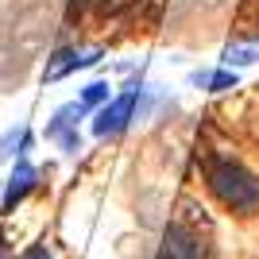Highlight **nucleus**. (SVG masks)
Returning a JSON list of instances; mask_svg holds the SVG:
<instances>
[{"label": "nucleus", "instance_id": "9b49d317", "mask_svg": "<svg viewBox=\"0 0 259 259\" xmlns=\"http://www.w3.org/2000/svg\"><path fill=\"white\" fill-rule=\"evenodd\" d=\"M31 143H35V136L27 128H23V140H20V159H27V151H31Z\"/></svg>", "mask_w": 259, "mask_h": 259}, {"label": "nucleus", "instance_id": "6e6552de", "mask_svg": "<svg viewBox=\"0 0 259 259\" xmlns=\"http://www.w3.org/2000/svg\"><path fill=\"white\" fill-rule=\"evenodd\" d=\"M259 62V39L255 43H236V47H228L225 51V66L232 70V66H251Z\"/></svg>", "mask_w": 259, "mask_h": 259}, {"label": "nucleus", "instance_id": "423d86ee", "mask_svg": "<svg viewBox=\"0 0 259 259\" xmlns=\"http://www.w3.org/2000/svg\"><path fill=\"white\" fill-rule=\"evenodd\" d=\"M105 54L101 51H89V54H81V51H58L47 62V70H43V81H62L66 74H77V70H89V66H97Z\"/></svg>", "mask_w": 259, "mask_h": 259}, {"label": "nucleus", "instance_id": "0eeeda50", "mask_svg": "<svg viewBox=\"0 0 259 259\" xmlns=\"http://www.w3.org/2000/svg\"><path fill=\"white\" fill-rule=\"evenodd\" d=\"M197 89H209V93H225V89H236V70H194L190 74Z\"/></svg>", "mask_w": 259, "mask_h": 259}, {"label": "nucleus", "instance_id": "39448f33", "mask_svg": "<svg viewBox=\"0 0 259 259\" xmlns=\"http://www.w3.org/2000/svg\"><path fill=\"white\" fill-rule=\"evenodd\" d=\"M39 190V170H35L27 159H20L16 166H12V174L4 178V197H0V213L8 217L16 213V205H23L27 197Z\"/></svg>", "mask_w": 259, "mask_h": 259}, {"label": "nucleus", "instance_id": "f257e3e1", "mask_svg": "<svg viewBox=\"0 0 259 259\" xmlns=\"http://www.w3.org/2000/svg\"><path fill=\"white\" fill-rule=\"evenodd\" d=\"M205 186L236 217H248L259 209V178L228 155H205Z\"/></svg>", "mask_w": 259, "mask_h": 259}, {"label": "nucleus", "instance_id": "ddd939ff", "mask_svg": "<svg viewBox=\"0 0 259 259\" xmlns=\"http://www.w3.org/2000/svg\"><path fill=\"white\" fill-rule=\"evenodd\" d=\"M0 197H4V178H0Z\"/></svg>", "mask_w": 259, "mask_h": 259}, {"label": "nucleus", "instance_id": "20e7f679", "mask_svg": "<svg viewBox=\"0 0 259 259\" xmlns=\"http://www.w3.org/2000/svg\"><path fill=\"white\" fill-rule=\"evenodd\" d=\"M85 112H89V108L81 105V101L62 105V108L51 116V124H47V140L58 143L66 155H77V151H81V132H77V120L85 116Z\"/></svg>", "mask_w": 259, "mask_h": 259}, {"label": "nucleus", "instance_id": "7ed1b4c3", "mask_svg": "<svg viewBox=\"0 0 259 259\" xmlns=\"http://www.w3.org/2000/svg\"><path fill=\"white\" fill-rule=\"evenodd\" d=\"M136 105H140V89H124L120 97L101 105L97 116H93V136H120L136 116Z\"/></svg>", "mask_w": 259, "mask_h": 259}, {"label": "nucleus", "instance_id": "9d476101", "mask_svg": "<svg viewBox=\"0 0 259 259\" xmlns=\"http://www.w3.org/2000/svg\"><path fill=\"white\" fill-rule=\"evenodd\" d=\"M20 140H23V128H8L0 136V162H8L20 155Z\"/></svg>", "mask_w": 259, "mask_h": 259}, {"label": "nucleus", "instance_id": "f03ea898", "mask_svg": "<svg viewBox=\"0 0 259 259\" xmlns=\"http://www.w3.org/2000/svg\"><path fill=\"white\" fill-rule=\"evenodd\" d=\"M209 255H213V225H209L205 209H197L194 201H178V213L170 217L155 259H209Z\"/></svg>", "mask_w": 259, "mask_h": 259}, {"label": "nucleus", "instance_id": "1a4fd4ad", "mask_svg": "<svg viewBox=\"0 0 259 259\" xmlns=\"http://www.w3.org/2000/svg\"><path fill=\"white\" fill-rule=\"evenodd\" d=\"M77 101H81L85 108H101V105H108V101H112V97H108V81H89V85L81 89V97H77Z\"/></svg>", "mask_w": 259, "mask_h": 259}, {"label": "nucleus", "instance_id": "f8f14e48", "mask_svg": "<svg viewBox=\"0 0 259 259\" xmlns=\"http://www.w3.org/2000/svg\"><path fill=\"white\" fill-rule=\"evenodd\" d=\"M31 259H54V255H51V251H43V248H39V251H35Z\"/></svg>", "mask_w": 259, "mask_h": 259}]
</instances>
